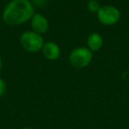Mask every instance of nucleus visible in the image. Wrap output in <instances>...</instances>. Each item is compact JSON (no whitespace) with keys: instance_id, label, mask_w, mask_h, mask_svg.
I'll use <instances>...</instances> for the list:
<instances>
[{"instance_id":"12","label":"nucleus","mask_w":129,"mask_h":129,"mask_svg":"<svg viewBox=\"0 0 129 129\" xmlns=\"http://www.w3.org/2000/svg\"><path fill=\"white\" fill-rule=\"evenodd\" d=\"M21 129H33L32 127H29V126H25V127H23V128H21Z\"/></svg>"},{"instance_id":"3","label":"nucleus","mask_w":129,"mask_h":129,"mask_svg":"<svg viewBox=\"0 0 129 129\" xmlns=\"http://www.w3.org/2000/svg\"><path fill=\"white\" fill-rule=\"evenodd\" d=\"M93 58V53L88 48L78 47L69 55V61L73 67L76 68H83L88 67Z\"/></svg>"},{"instance_id":"2","label":"nucleus","mask_w":129,"mask_h":129,"mask_svg":"<svg viewBox=\"0 0 129 129\" xmlns=\"http://www.w3.org/2000/svg\"><path fill=\"white\" fill-rule=\"evenodd\" d=\"M20 43L22 48L27 51L37 52L42 50L44 45V40L42 35L34 31H27L20 36Z\"/></svg>"},{"instance_id":"5","label":"nucleus","mask_w":129,"mask_h":129,"mask_svg":"<svg viewBox=\"0 0 129 129\" xmlns=\"http://www.w3.org/2000/svg\"><path fill=\"white\" fill-rule=\"evenodd\" d=\"M31 27L34 32L37 34H44L49 29V21L43 15L35 13L31 18Z\"/></svg>"},{"instance_id":"6","label":"nucleus","mask_w":129,"mask_h":129,"mask_svg":"<svg viewBox=\"0 0 129 129\" xmlns=\"http://www.w3.org/2000/svg\"><path fill=\"white\" fill-rule=\"evenodd\" d=\"M43 54L49 60H56L60 57L61 50L59 46L53 42L45 43L42 49Z\"/></svg>"},{"instance_id":"10","label":"nucleus","mask_w":129,"mask_h":129,"mask_svg":"<svg viewBox=\"0 0 129 129\" xmlns=\"http://www.w3.org/2000/svg\"><path fill=\"white\" fill-rule=\"evenodd\" d=\"M6 84L3 79L0 78V97L6 94Z\"/></svg>"},{"instance_id":"7","label":"nucleus","mask_w":129,"mask_h":129,"mask_svg":"<svg viewBox=\"0 0 129 129\" xmlns=\"http://www.w3.org/2000/svg\"><path fill=\"white\" fill-rule=\"evenodd\" d=\"M88 47L92 52L99 50L103 46L104 40L100 34L98 33H92L88 37Z\"/></svg>"},{"instance_id":"4","label":"nucleus","mask_w":129,"mask_h":129,"mask_svg":"<svg viewBox=\"0 0 129 129\" xmlns=\"http://www.w3.org/2000/svg\"><path fill=\"white\" fill-rule=\"evenodd\" d=\"M99 22L106 26H111L118 22L121 17L119 10L113 6H101L96 13Z\"/></svg>"},{"instance_id":"1","label":"nucleus","mask_w":129,"mask_h":129,"mask_svg":"<svg viewBox=\"0 0 129 129\" xmlns=\"http://www.w3.org/2000/svg\"><path fill=\"white\" fill-rule=\"evenodd\" d=\"M35 14V8L29 0H12L3 12V20L8 25L26 23Z\"/></svg>"},{"instance_id":"11","label":"nucleus","mask_w":129,"mask_h":129,"mask_svg":"<svg viewBox=\"0 0 129 129\" xmlns=\"http://www.w3.org/2000/svg\"><path fill=\"white\" fill-rule=\"evenodd\" d=\"M2 68V58H1V56H0V71Z\"/></svg>"},{"instance_id":"9","label":"nucleus","mask_w":129,"mask_h":129,"mask_svg":"<svg viewBox=\"0 0 129 129\" xmlns=\"http://www.w3.org/2000/svg\"><path fill=\"white\" fill-rule=\"evenodd\" d=\"M31 3L34 6L42 8L46 6L47 3H48V0H31Z\"/></svg>"},{"instance_id":"8","label":"nucleus","mask_w":129,"mask_h":129,"mask_svg":"<svg viewBox=\"0 0 129 129\" xmlns=\"http://www.w3.org/2000/svg\"><path fill=\"white\" fill-rule=\"evenodd\" d=\"M101 8L100 3L97 0H90L88 3V10L92 13H97Z\"/></svg>"}]
</instances>
